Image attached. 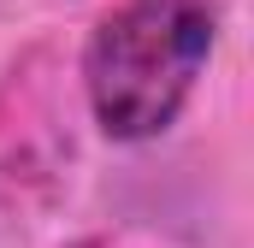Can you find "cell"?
Here are the masks:
<instances>
[{
    "label": "cell",
    "instance_id": "obj_1",
    "mask_svg": "<svg viewBox=\"0 0 254 248\" xmlns=\"http://www.w3.org/2000/svg\"><path fill=\"white\" fill-rule=\"evenodd\" d=\"M225 0H113L83 42V101L107 142H154L184 119L219 54Z\"/></svg>",
    "mask_w": 254,
    "mask_h": 248
}]
</instances>
